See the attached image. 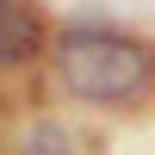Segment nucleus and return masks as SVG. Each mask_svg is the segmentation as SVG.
Wrapping results in <instances>:
<instances>
[{"mask_svg":"<svg viewBox=\"0 0 155 155\" xmlns=\"http://www.w3.org/2000/svg\"><path fill=\"white\" fill-rule=\"evenodd\" d=\"M37 44H44L37 12L25 6V0H0V68H12V62L37 56Z\"/></svg>","mask_w":155,"mask_h":155,"instance_id":"f03ea898","label":"nucleus"},{"mask_svg":"<svg viewBox=\"0 0 155 155\" xmlns=\"http://www.w3.org/2000/svg\"><path fill=\"white\" fill-rule=\"evenodd\" d=\"M25 155H74V143H68L62 124H31L25 130Z\"/></svg>","mask_w":155,"mask_h":155,"instance_id":"7ed1b4c3","label":"nucleus"},{"mask_svg":"<svg viewBox=\"0 0 155 155\" xmlns=\"http://www.w3.org/2000/svg\"><path fill=\"white\" fill-rule=\"evenodd\" d=\"M155 62L130 37L118 31H68L56 44V74L74 87L81 99H99V106H118V99H137L143 93Z\"/></svg>","mask_w":155,"mask_h":155,"instance_id":"f257e3e1","label":"nucleus"}]
</instances>
